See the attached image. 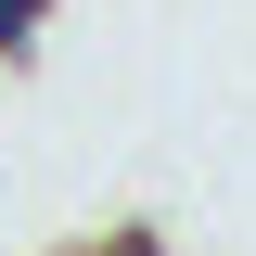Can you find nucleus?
Here are the masks:
<instances>
[{
  "mask_svg": "<svg viewBox=\"0 0 256 256\" xmlns=\"http://www.w3.org/2000/svg\"><path fill=\"white\" fill-rule=\"evenodd\" d=\"M102 256H166V244H154V230H116V244H102Z\"/></svg>",
  "mask_w": 256,
  "mask_h": 256,
  "instance_id": "1",
  "label": "nucleus"
}]
</instances>
